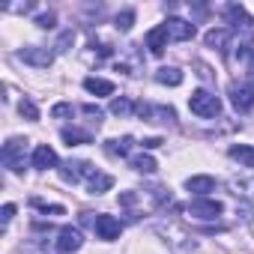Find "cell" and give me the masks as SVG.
<instances>
[{
    "instance_id": "cell-25",
    "label": "cell",
    "mask_w": 254,
    "mask_h": 254,
    "mask_svg": "<svg viewBox=\"0 0 254 254\" xmlns=\"http://www.w3.org/2000/svg\"><path fill=\"white\" fill-rule=\"evenodd\" d=\"M30 203H33V206H36V209H42V212H45V215H63V212H66V209H63V206H60V203H51V206H48V203H42V200H39V197H33V200H30Z\"/></svg>"
},
{
    "instance_id": "cell-28",
    "label": "cell",
    "mask_w": 254,
    "mask_h": 254,
    "mask_svg": "<svg viewBox=\"0 0 254 254\" xmlns=\"http://www.w3.org/2000/svg\"><path fill=\"white\" fill-rule=\"evenodd\" d=\"M54 21H57V15H54V12H45V15H39V18H36V24H39V27H45V30H51V27H54Z\"/></svg>"
},
{
    "instance_id": "cell-5",
    "label": "cell",
    "mask_w": 254,
    "mask_h": 254,
    "mask_svg": "<svg viewBox=\"0 0 254 254\" xmlns=\"http://www.w3.org/2000/svg\"><path fill=\"white\" fill-rule=\"evenodd\" d=\"M221 212H224V206H221L218 200H212V197H197V200L189 203V215L203 218V221H212V218H218Z\"/></svg>"
},
{
    "instance_id": "cell-24",
    "label": "cell",
    "mask_w": 254,
    "mask_h": 254,
    "mask_svg": "<svg viewBox=\"0 0 254 254\" xmlns=\"http://www.w3.org/2000/svg\"><path fill=\"white\" fill-rule=\"evenodd\" d=\"M132 24H135V9H123V12L117 15V30L129 33V30H132Z\"/></svg>"
},
{
    "instance_id": "cell-20",
    "label": "cell",
    "mask_w": 254,
    "mask_h": 254,
    "mask_svg": "<svg viewBox=\"0 0 254 254\" xmlns=\"http://www.w3.org/2000/svg\"><path fill=\"white\" fill-rule=\"evenodd\" d=\"M230 159H236L242 168L254 171V147H230Z\"/></svg>"
},
{
    "instance_id": "cell-27",
    "label": "cell",
    "mask_w": 254,
    "mask_h": 254,
    "mask_svg": "<svg viewBox=\"0 0 254 254\" xmlns=\"http://www.w3.org/2000/svg\"><path fill=\"white\" fill-rule=\"evenodd\" d=\"M72 111H75L72 105L60 102V105H54V108H51V117H54V120H60V117H72Z\"/></svg>"
},
{
    "instance_id": "cell-10",
    "label": "cell",
    "mask_w": 254,
    "mask_h": 254,
    "mask_svg": "<svg viewBox=\"0 0 254 254\" xmlns=\"http://www.w3.org/2000/svg\"><path fill=\"white\" fill-rule=\"evenodd\" d=\"M168 30H165V24H159V27H153L150 33H147V48H150V54L153 57H162L165 54V48H168Z\"/></svg>"
},
{
    "instance_id": "cell-11",
    "label": "cell",
    "mask_w": 254,
    "mask_h": 254,
    "mask_svg": "<svg viewBox=\"0 0 254 254\" xmlns=\"http://www.w3.org/2000/svg\"><path fill=\"white\" fill-rule=\"evenodd\" d=\"M33 168H39V171H48V168H57L60 162H57V153L48 147V144H39L36 150H33Z\"/></svg>"
},
{
    "instance_id": "cell-32",
    "label": "cell",
    "mask_w": 254,
    "mask_h": 254,
    "mask_svg": "<svg viewBox=\"0 0 254 254\" xmlns=\"http://www.w3.org/2000/svg\"><path fill=\"white\" fill-rule=\"evenodd\" d=\"M72 39H75V36H72V30H69V33H63V36H60V45H57V48H60V51H66V45H69Z\"/></svg>"
},
{
    "instance_id": "cell-31",
    "label": "cell",
    "mask_w": 254,
    "mask_h": 254,
    "mask_svg": "<svg viewBox=\"0 0 254 254\" xmlns=\"http://www.w3.org/2000/svg\"><path fill=\"white\" fill-rule=\"evenodd\" d=\"M135 200H138V194H135V191H123V194H120V203H123V206H132Z\"/></svg>"
},
{
    "instance_id": "cell-9",
    "label": "cell",
    "mask_w": 254,
    "mask_h": 254,
    "mask_svg": "<svg viewBox=\"0 0 254 254\" xmlns=\"http://www.w3.org/2000/svg\"><path fill=\"white\" fill-rule=\"evenodd\" d=\"M21 60L30 63V66H36V69H48L54 63V51H48V48H24Z\"/></svg>"
},
{
    "instance_id": "cell-2",
    "label": "cell",
    "mask_w": 254,
    "mask_h": 254,
    "mask_svg": "<svg viewBox=\"0 0 254 254\" xmlns=\"http://www.w3.org/2000/svg\"><path fill=\"white\" fill-rule=\"evenodd\" d=\"M0 159H3V165L9 171H24V162H27V141L24 138H9L3 144V150H0Z\"/></svg>"
},
{
    "instance_id": "cell-12",
    "label": "cell",
    "mask_w": 254,
    "mask_h": 254,
    "mask_svg": "<svg viewBox=\"0 0 254 254\" xmlns=\"http://www.w3.org/2000/svg\"><path fill=\"white\" fill-rule=\"evenodd\" d=\"M230 39H233V30H230V27H215V30H209V33L203 36V42H206L209 48H215V51H227Z\"/></svg>"
},
{
    "instance_id": "cell-23",
    "label": "cell",
    "mask_w": 254,
    "mask_h": 254,
    "mask_svg": "<svg viewBox=\"0 0 254 254\" xmlns=\"http://www.w3.org/2000/svg\"><path fill=\"white\" fill-rule=\"evenodd\" d=\"M132 168H135L138 174H156V168H159V165H156V159H153V156L141 153V156H135V159H132Z\"/></svg>"
},
{
    "instance_id": "cell-26",
    "label": "cell",
    "mask_w": 254,
    "mask_h": 254,
    "mask_svg": "<svg viewBox=\"0 0 254 254\" xmlns=\"http://www.w3.org/2000/svg\"><path fill=\"white\" fill-rule=\"evenodd\" d=\"M18 111H21V117H27V120H39V108H36L30 99H24V102L18 105Z\"/></svg>"
},
{
    "instance_id": "cell-33",
    "label": "cell",
    "mask_w": 254,
    "mask_h": 254,
    "mask_svg": "<svg viewBox=\"0 0 254 254\" xmlns=\"http://www.w3.org/2000/svg\"><path fill=\"white\" fill-rule=\"evenodd\" d=\"M159 144H162V141H159V138H147V141H144V144H141V147H147V150H153V147H159Z\"/></svg>"
},
{
    "instance_id": "cell-16",
    "label": "cell",
    "mask_w": 254,
    "mask_h": 254,
    "mask_svg": "<svg viewBox=\"0 0 254 254\" xmlns=\"http://www.w3.org/2000/svg\"><path fill=\"white\" fill-rule=\"evenodd\" d=\"M156 81H159V84H168V87H180V84H183V72H180L177 66H162V69L156 72Z\"/></svg>"
},
{
    "instance_id": "cell-30",
    "label": "cell",
    "mask_w": 254,
    "mask_h": 254,
    "mask_svg": "<svg viewBox=\"0 0 254 254\" xmlns=\"http://www.w3.org/2000/svg\"><path fill=\"white\" fill-rule=\"evenodd\" d=\"M81 111H84V114H87V117H96V123H99V120H102V108H99V105H84V108H81Z\"/></svg>"
},
{
    "instance_id": "cell-17",
    "label": "cell",
    "mask_w": 254,
    "mask_h": 254,
    "mask_svg": "<svg viewBox=\"0 0 254 254\" xmlns=\"http://www.w3.org/2000/svg\"><path fill=\"white\" fill-rule=\"evenodd\" d=\"M84 90L93 93V96H111L114 93V84L105 81V78H84Z\"/></svg>"
},
{
    "instance_id": "cell-1",
    "label": "cell",
    "mask_w": 254,
    "mask_h": 254,
    "mask_svg": "<svg viewBox=\"0 0 254 254\" xmlns=\"http://www.w3.org/2000/svg\"><path fill=\"white\" fill-rule=\"evenodd\" d=\"M189 108H191V114L209 120V117H218L221 114V99L215 93H209V90H194L191 99H189Z\"/></svg>"
},
{
    "instance_id": "cell-13",
    "label": "cell",
    "mask_w": 254,
    "mask_h": 254,
    "mask_svg": "<svg viewBox=\"0 0 254 254\" xmlns=\"http://www.w3.org/2000/svg\"><path fill=\"white\" fill-rule=\"evenodd\" d=\"M221 12H224V18L230 21V30H239V27H248V24H251L248 12H245L242 6H236V3H227Z\"/></svg>"
},
{
    "instance_id": "cell-4",
    "label": "cell",
    "mask_w": 254,
    "mask_h": 254,
    "mask_svg": "<svg viewBox=\"0 0 254 254\" xmlns=\"http://www.w3.org/2000/svg\"><path fill=\"white\" fill-rule=\"evenodd\" d=\"M227 93H230V102H233V108H236L239 114H245V111L254 108V84L239 81V84H230Z\"/></svg>"
},
{
    "instance_id": "cell-6",
    "label": "cell",
    "mask_w": 254,
    "mask_h": 254,
    "mask_svg": "<svg viewBox=\"0 0 254 254\" xmlns=\"http://www.w3.org/2000/svg\"><path fill=\"white\" fill-rule=\"evenodd\" d=\"M93 230H96V236H99V239L111 242V239H117V236H120L123 224H120L114 215H105V212H99V215L93 218Z\"/></svg>"
},
{
    "instance_id": "cell-19",
    "label": "cell",
    "mask_w": 254,
    "mask_h": 254,
    "mask_svg": "<svg viewBox=\"0 0 254 254\" xmlns=\"http://www.w3.org/2000/svg\"><path fill=\"white\" fill-rule=\"evenodd\" d=\"M114 186V177L111 174H96L90 183H87V189H90V194H105L108 189Z\"/></svg>"
},
{
    "instance_id": "cell-14",
    "label": "cell",
    "mask_w": 254,
    "mask_h": 254,
    "mask_svg": "<svg viewBox=\"0 0 254 254\" xmlns=\"http://www.w3.org/2000/svg\"><path fill=\"white\" fill-rule=\"evenodd\" d=\"M186 189L197 197H206L209 191H215V180L212 177H189L186 180Z\"/></svg>"
},
{
    "instance_id": "cell-29",
    "label": "cell",
    "mask_w": 254,
    "mask_h": 254,
    "mask_svg": "<svg viewBox=\"0 0 254 254\" xmlns=\"http://www.w3.org/2000/svg\"><path fill=\"white\" fill-rule=\"evenodd\" d=\"M12 215H15V203H6L3 209H0V221H3V227L12 221Z\"/></svg>"
},
{
    "instance_id": "cell-22",
    "label": "cell",
    "mask_w": 254,
    "mask_h": 254,
    "mask_svg": "<svg viewBox=\"0 0 254 254\" xmlns=\"http://www.w3.org/2000/svg\"><path fill=\"white\" fill-rule=\"evenodd\" d=\"M111 114H114V117H132V114H135V102L126 99V96H120V99L111 102Z\"/></svg>"
},
{
    "instance_id": "cell-3",
    "label": "cell",
    "mask_w": 254,
    "mask_h": 254,
    "mask_svg": "<svg viewBox=\"0 0 254 254\" xmlns=\"http://www.w3.org/2000/svg\"><path fill=\"white\" fill-rule=\"evenodd\" d=\"M96 174H99V171H96L90 162H81V159H69V162H63V165H60V177H63L66 183H72V186H75V183H81V180H87V183H90Z\"/></svg>"
},
{
    "instance_id": "cell-18",
    "label": "cell",
    "mask_w": 254,
    "mask_h": 254,
    "mask_svg": "<svg viewBox=\"0 0 254 254\" xmlns=\"http://www.w3.org/2000/svg\"><path fill=\"white\" fill-rule=\"evenodd\" d=\"M60 138H63L69 147H75V144H93V135H90V132H84V129H63V132H60Z\"/></svg>"
},
{
    "instance_id": "cell-21",
    "label": "cell",
    "mask_w": 254,
    "mask_h": 254,
    "mask_svg": "<svg viewBox=\"0 0 254 254\" xmlns=\"http://www.w3.org/2000/svg\"><path fill=\"white\" fill-rule=\"evenodd\" d=\"M230 189H233L236 194L254 200V177H236V180H230Z\"/></svg>"
},
{
    "instance_id": "cell-7",
    "label": "cell",
    "mask_w": 254,
    "mask_h": 254,
    "mask_svg": "<svg viewBox=\"0 0 254 254\" xmlns=\"http://www.w3.org/2000/svg\"><path fill=\"white\" fill-rule=\"evenodd\" d=\"M165 30H168V39L171 42H189L194 36V24L191 21H183V18H168L165 21Z\"/></svg>"
},
{
    "instance_id": "cell-8",
    "label": "cell",
    "mask_w": 254,
    "mask_h": 254,
    "mask_svg": "<svg viewBox=\"0 0 254 254\" xmlns=\"http://www.w3.org/2000/svg\"><path fill=\"white\" fill-rule=\"evenodd\" d=\"M81 245H84V236H81L78 227H63V230H60V236H57V251H60V254H72V251H78Z\"/></svg>"
},
{
    "instance_id": "cell-15",
    "label": "cell",
    "mask_w": 254,
    "mask_h": 254,
    "mask_svg": "<svg viewBox=\"0 0 254 254\" xmlns=\"http://www.w3.org/2000/svg\"><path fill=\"white\" fill-rule=\"evenodd\" d=\"M132 138H111V141H105V150H108V156H120V159H126L129 156V150H132Z\"/></svg>"
}]
</instances>
